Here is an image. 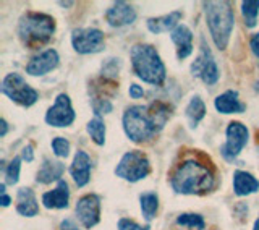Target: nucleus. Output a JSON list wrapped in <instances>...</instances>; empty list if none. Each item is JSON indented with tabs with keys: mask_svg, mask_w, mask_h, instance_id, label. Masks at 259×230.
Returning a JSON list of instances; mask_svg holds the SVG:
<instances>
[{
	"mask_svg": "<svg viewBox=\"0 0 259 230\" xmlns=\"http://www.w3.org/2000/svg\"><path fill=\"white\" fill-rule=\"evenodd\" d=\"M253 230H259V217L256 219V222H254V227H253Z\"/></svg>",
	"mask_w": 259,
	"mask_h": 230,
	"instance_id": "nucleus-39",
	"label": "nucleus"
},
{
	"mask_svg": "<svg viewBox=\"0 0 259 230\" xmlns=\"http://www.w3.org/2000/svg\"><path fill=\"white\" fill-rule=\"evenodd\" d=\"M52 151L57 158H67L70 154V141L67 138H54L52 139Z\"/></svg>",
	"mask_w": 259,
	"mask_h": 230,
	"instance_id": "nucleus-29",
	"label": "nucleus"
},
{
	"mask_svg": "<svg viewBox=\"0 0 259 230\" xmlns=\"http://www.w3.org/2000/svg\"><path fill=\"white\" fill-rule=\"evenodd\" d=\"M170 39L177 46V57L180 60L190 57L193 52V32L185 24H178V26L170 32Z\"/></svg>",
	"mask_w": 259,
	"mask_h": 230,
	"instance_id": "nucleus-16",
	"label": "nucleus"
},
{
	"mask_svg": "<svg viewBox=\"0 0 259 230\" xmlns=\"http://www.w3.org/2000/svg\"><path fill=\"white\" fill-rule=\"evenodd\" d=\"M91 169H93V161L89 158V154L84 151H76L70 167V174L79 188L89 183V180H91Z\"/></svg>",
	"mask_w": 259,
	"mask_h": 230,
	"instance_id": "nucleus-15",
	"label": "nucleus"
},
{
	"mask_svg": "<svg viewBox=\"0 0 259 230\" xmlns=\"http://www.w3.org/2000/svg\"><path fill=\"white\" fill-rule=\"evenodd\" d=\"M93 109L97 117H101V113L112 112V104L109 99H93Z\"/></svg>",
	"mask_w": 259,
	"mask_h": 230,
	"instance_id": "nucleus-31",
	"label": "nucleus"
},
{
	"mask_svg": "<svg viewBox=\"0 0 259 230\" xmlns=\"http://www.w3.org/2000/svg\"><path fill=\"white\" fill-rule=\"evenodd\" d=\"M191 73L193 76H198L204 81L206 85H215L219 81V68L217 63L212 57L210 49L206 46L204 39L201 41V52L198 55V59L193 62L191 65Z\"/></svg>",
	"mask_w": 259,
	"mask_h": 230,
	"instance_id": "nucleus-10",
	"label": "nucleus"
},
{
	"mask_svg": "<svg viewBox=\"0 0 259 230\" xmlns=\"http://www.w3.org/2000/svg\"><path fill=\"white\" fill-rule=\"evenodd\" d=\"M214 105L221 113H241L245 110V105L240 102L237 91H225L224 94L217 96Z\"/></svg>",
	"mask_w": 259,
	"mask_h": 230,
	"instance_id": "nucleus-22",
	"label": "nucleus"
},
{
	"mask_svg": "<svg viewBox=\"0 0 259 230\" xmlns=\"http://www.w3.org/2000/svg\"><path fill=\"white\" fill-rule=\"evenodd\" d=\"M105 20L113 28L126 26L136 20V10L126 2H115L105 12Z\"/></svg>",
	"mask_w": 259,
	"mask_h": 230,
	"instance_id": "nucleus-14",
	"label": "nucleus"
},
{
	"mask_svg": "<svg viewBox=\"0 0 259 230\" xmlns=\"http://www.w3.org/2000/svg\"><path fill=\"white\" fill-rule=\"evenodd\" d=\"M75 110L71 107V101L68 94H59L54 102V105L47 110L46 113V122L51 127L55 128H63V127H70L73 122H75Z\"/></svg>",
	"mask_w": 259,
	"mask_h": 230,
	"instance_id": "nucleus-11",
	"label": "nucleus"
},
{
	"mask_svg": "<svg viewBox=\"0 0 259 230\" xmlns=\"http://www.w3.org/2000/svg\"><path fill=\"white\" fill-rule=\"evenodd\" d=\"M151 172L149 159L141 151H128L121 156L115 167V175L126 180L130 183H136L148 177Z\"/></svg>",
	"mask_w": 259,
	"mask_h": 230,
	"instance_id": "nucleus-6",
	"label": "nucleus"
},
{
	"mask_svg": "<svg viewBox=\"0 0 259 230\" xmlns=\"http://www.w3.org/2000/svg\"><path fill=\"white\" fill-rule=\"evenodd\" d=\"M10 196H8L7 193H2V201H0V203H2V206L4 208H7V206H10Z\"/></svg>",
	"mask_w": 259,
	"mask_h": 230,
	"instance_id": "nucleus-37",
	"label": "nucleus"
},
{
	"mask_svg": "<svg viewBox=\"0 0 259 230\" xmlns=\"http://www.w3.org/2000/svg\"><path fill=\"white\" fill-rule=\"evenodd\" d=\"M76 217L84 228H93L101 220V200L97 195H84L76 203Z\"/></svg>",
	"mask_w": 259,
	"mask_h": 230,
	"instance_id": "nucleus-12",
	"label": "nucleus"
},
{
	"mask_svg": "<svg viewBox=\"0 0 259 230\" xmlns=\"http://www.w3.org/2000/svg\"><path fill=\"white\" fill-rule=\"evenodd\" d=\"M121 62L118 59H107L102 63V75L107 78H115L120 71Z\"/></svg>",
	"mask_w": 259,
	"mask_h": 230,
	"instance_id": "nucleus-30",
	"label": "nucleus"
},
{
	"mask_svg": "<svg viewBox=\"0 0 259 230\" xmlns=\"http://www.w3.org/2000/svg\"><path fill=\"white\" fill-rule=\"evenodd\" d=\"M133 70L136 76L144 83L160 86L165 81V65L160 60L157 51L149 44L133 46L130 51Z\"/></svg>",
	"mask_w": 259,
	"mask_h": 230,
	"instance_id": "nucleus-3",
	"label": "nucleus"
},
{
	"mask_svg": "<svg viewBox=\"0 0 259 230\" xmlns=\"http://www.w3.org/2000/svg\"><path fill=\"white\" fill-rule=\"evenodd\" d=\"M206 23L214 44L224 51L235 26V15L230 2H204Z\"/></svg>",
	"mask_w": 259,
	"mask_h": 230,
	"instance_id": "nucleus-4",
	"label": "nucleus"
},
{
	"mask_svg": "<svg viewBox=\"0 0 259 230\" xmlns=\"http://www.w3.org/2000/svg\"><path fill=\"white\" fill-rule=\"evenodd\" d=\"M249 138L248 128L240 122H232L229 128H227V141L221 147V154L225 161H235L238 158V154L243 151V147L246 146Z\"/></svg>",
	"mask_w": 259,
	"mask_h": 230,
	"instance_id": "nucleus-8",
	"label": "nucleus"
},
{
	"mask_svg": "<svg viewBox=\"0 0 259 230\" xmlns=\"http://www.w3.org/2000/svg\"><path fill=\"white\" fill-rule=\"evenodd\" d=\"M241 13L245 18V24L248 28H254L259 13V0H246L241 4Z\"/></svg>",
	"mask_w": 259,
	"mask_h": 230,
	"instance_id": "nucleus-26",
	"label": "nucleus"
},
{
	"mask_svg": "<svg viewBox=\"0 0 259 230\" xmlns=\"http://www.w3.org/2000/svg\"><path fill=\"white\" fill-rule=\"evenodd\" d=\"M34 147H32V144H28L26 147L23 149V156H21V159H24L26 162H32L34 161Z\"/></svg>",
	"mask_w": 259,
	"mask_h": 230,
	"instance_id": "nucleus-34",
	"label": "nucleus"
},
{
	"mask_svg": "<svg viewBox=\"0 0 259 230\" xmlns=\"http://www.w3.org/2000/svg\"><path fill=\"white\" fill-rule=\"evenodd\" d=\"M71 44L78 54H96L101 52L104 47V34L101 29L96 28H79L73 31Z\"/></svg>",
	"mask_w": 259,
	"mask_h": 230,
	"instance_id": "nucleus-9",
	"label": "nucleus"
},
{
	"mask_svg": "<svg viewBox=\"0 0 259 230\" xmlns=\"http://www.w3.org/2000/svg\"><path fill=\"white\" fill-rule=\"evenodd\" d=\"M86 130L97 146H102L105 143V123L101 117H97L96 115L93 120H89L88 125H86Z\"/></svg>",
	"mask_w": 259,
	"mask_h": 230,
	"instance_id": "nucleus-25",
	"label": "nucleus"
},
{
	"mask_svg": "<svg viewBox=\"0 0 259 230\" xmlns=\"http://www.w3.org/2000/svg\"><path fill=\"white\" fill-rule=\"evenodd\" d=\"M16 212L24 217H34L39 212V206H37V200L34 191L28 186H23L16 193Z\"/></svg>",
	"mask_w": 259,
	"mask_h": 230,
	"instance_id": "nucleus-18",
	"label": "nucleus"
},
{
	"mask_svg": "<svg viewBox=\"0 0 259 230\" xmlns=\"http://www.w3.org/2000/svg\"><path fill=\"white\" fill-rule=\"evenodd\" d=\"M170 117L168 105L152 102L149 105H132L123 113V130L135 143H146L164 128Z\"/></svg>",
	"mask_w": 259,
	"mask_h": 230,
	"instance_id": "nucleus-1",
	"label": "nucleus"
},
{
	"mask_svg": "<svg viewBox=\"0 0 259 230\" xmlns=\"http://www.w3.org/2000/svg\"><path fill=\"white\" fill-rule=\"evenodd\" d=\"M177 224L183 225V227L198 228V230H204V227H206L202 216L193 214V212H185V214H180V216H178V219H177Z\"/></svg>",
	"mask_w": 259,
	"mask_h": 230,
	"instance_id": "nucleus-27",
	"label": "nucleus"
},
{
	"mask_svg": "<svg viewBox=\"0 0 259 230\" xmlns=\"http://www.w3.org/2000/svg\"><path fill=\"white\" fill-rule=\"evenodd\" d=\"M259 190V180L245 170H237L233 174V191L237 196H248Z\"/></svg>",
	"mask_w": 259,
	"mask_h": 230,
	"instance_id": "nucleus-20",
	"label": "nucleus"
},
{
	"mask_svg": "<svg viewBox=\"0 0 259 230\" xmlns=\"http://www.w3.org/2000/svg\"><path fill=\"white\" fill-rule=\"evenodd\" d=\"M60 230H79V227L71 219H65L60 222Z\"/></svg>",
	"mask_w": 259,
	"mask_h": 230,
	"instance_id": "nucleus-36",
	"label": "nucleus"
},
{
	"mask_svg": "<svg viewBox=\"0 0 259 230\" xmlns=\"http://www.w3.org/2000/svg\"><path fill=\"white\" fill-rule=\"evenodd\" d=\"M54 31H55V20L46 13L29 12L20 18L18 34L23 43L29 47L47 43L54 36Z\"/></svg>",
	"mask_w": 259,
	"mask_h": 230,
	"instance_id": "nucleus-5",
	"label": "nucleus"
},
{
	"mask_svg": "<svg viewBox=\"0 0 259 230\" xmlns=\"http://www.w3.org/2000/svg\"><path fill=\"white\" fill-rule=\"evenodd\" d=\"M186 117H188L190 123H191V127H196L198 123L204 119V115H206V105L204 102H202V99L199 96H194L191 97V101L190 104L186 105Z\"/></svg>",
	"mask_w": 259,
	"mask_h": 230,
	"instance_id": "nucleus-23",
	"label": "nucleus"
},
{
	"mask_svg": "<svg viewBox=\"0 0 259 230\" xmlns=\"http://www.w3.org/2000/svg\"><path fill=\"white\" fill-rule=\"evenodd\" d=\"M70 200V188L65 180L57 182L55 190L42 195V204L47 209H67Z\"/></svg>",
	"mask_w": 259,
	"mask_h": 230,
	"instance_id": "nucleus-17",
	"label": "nucleus"
},
{
	"mask_svg": "<svg viewBox=\"0 0 259 230\" xmlns=\"http://www.w3.org/2000/svg\"><path fill=\"white\" fill-rule=\"evenodd\" d=\"M59 60V54H57L55 49H47V51L40 52L39 55L32 57L26 65V71L31 76H42L46 73L57 68Z\"/></svg>",
	"mask_w": 259,
	"mask_h": 230,
	"instance_id": "nucleus-13",
	"label": "nucleus"
},
{
	"mask_svg": "<svg viewBox=\"0 0 259 230\" xmlns=\"http://www.w3.org/2000/svg\"><path fill=\"white\" fill-rule=\"evenodd\" d=\"M0 125H2V131H0V136H5L7 135V131H8V123H7V120H4L2 119V122H0Z\"/></svg>",
	"mask_w": 259,
	"mask_h": 230,
	"instance_id": "nucleus-38",
	"label": "nucleus"
},
{
	"mask_svg": "<svg viewBox=\"0 0 259 230\" xmlns=\"http://www.w3.org/2000/svg\"><path fill=\"white\" fill-rule=\"evenodd\" d=\"M182 20V12H172L164 16H157V18H149L148 20V28L154 34H160V32H172L177 26L178 21Z\"/></svg>",
	"mask_w": 259,
	"mask_h": 230,
	"instance_id": "nucleus-21",
	"label": "nucleus"
},
{
	"mask_svg": "<svg viewBox=\"0 0 259 230\" xmlns=\"http://www.w3.org/2000/svg\"><path fill=\"white\" fill-rule=\"evenodd\" d=\"M20 169H21V158H13L5 169V183H8V185L18 183Z\"/></svg>",
	"mask_w": 259,
	"mask_h": 230,
	"instance_id": "nucleus-28",
	"label": "nucleus"
},
{
	"mask_svg": "<svg viewBox=\"0 0 259 230\" xmlns=\"http://www.w3.org/2000/svg\"><path fill=\"white\" fill-rule=\"evenodd\" d=\"M65 172V164L60 161H52V159H44L42 166L36 174V182L37 183H52V182H60V177Z\"/></svg>",
	"mask_w": 259,
	"mask_h": 230,
	"instance_id": "nucleus-19",
	"label": "nucleus"
},
{
	"mask_svg": "<svg viewBox=\"0 0 259 230\" xmlns=\"http://www.w3.org/2000/svg\"><path fill=\"white\" fill-rule=\"evenodd\" d=\"M214 183L212 170L194 159L180 164L170 178V185L178 195H202L212 190Z\"/></svg>",
	"mask_w": 259,
	"mask_h": 230,
	"instance_id": "nucleus-2",
	"label": "nucleus"
},
{
	"mask_svg": "<svg viewBox=\"0 0 259 230\" xmlns=\"http://www.w3.org/2000/svg\"><path fill=\"white\" fill-rule=\"evenodd\" d=\"M249 47H251V52H253L257 57V59H259V32H256V34L251 37Z\"/></svg>",
	"mask_w": 259,
	"mask_h": 230,
	"instance_id": "nucleus-35",
	"label": "nucleus"
},
{
	"mask_svg": "<svg viewBox=\"0 0 259 230\" xmlns=\"http://www.w3.org/2000/svg\"><path fill=\"white\" fill-rule=\"evenodd\" d=\"M128 93H130V97H133V99H140V97L144 96V89L140 85H132L128 89Z\"/></svg>",
	"mask_w": 259,
	"mask_h": 230,
	"instance_id": "nucleus-33",
	"label": "nucleus"
},
{
	"mask_svg": "<svg viewBox=\"0 0 259 230\" xmlns=\"http://www.w3.org/2000/svg\"><path fill=\"white\" fill-rule=\"evenodd\" d=\"M118 230H148V227H143L140 224H136L132 219H120L118 220Z\"/></svg>",
	"mask_w": 259,
	"mask_h": 230,
	"instance_id": "nucleus-32",
	"label": "nucleus"
},
{
	"mask_svg": "<svg viewBox=\"0 0 259 230\" xmlns=\"http://www.w3.org/2000/svg\"><path fill=\"white\" fill-rule=\"evenodd\" d=\"M140 204H141L143 216L148 222L156 217L157 209H159V198L156 193H143L140 196Z\"/></svg>",
	"mask_w": 259,
	"mask_h": 230,
	"instance_id": "nucleus-24",
	"label": "nucleus"
},
{
	"mask_svg": "<svg viewBox=\"0 0 259 230\" xmlns=\"http://www.w3.org/2000/svg\"><path fill=\"white\" fill-rule=\"evenodd\" d=\"M2 93L8 99L23 105V107H31V105L39 99V93L34 88H31L18 73H8L4 78Z\"/></svg>",
	"mask_w": 259,
	"mask_h": 230,
	"instance_id": "nucleus-7",
	"label": "nucleus"
}]
</instances>
